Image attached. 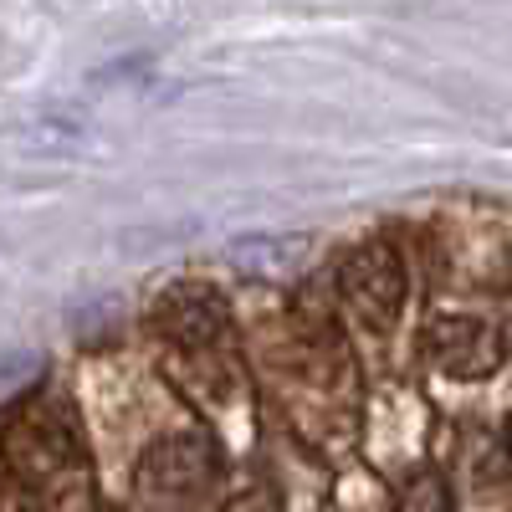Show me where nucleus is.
<instances>
[{
    "label": "nucleus",
    "mask_w": 512,
    "mask_h": 512,
    "mask_svg": "<svg viewBox=\"0 0 512 512\" xmlns=\"http://www.w3.org/2000/svg\"><path fill=\"white\" fill-rule=\"evenodd\" d=\"M0 456H6V472L21 487H52V482H62L72 466L82 461L77 425L62 410V400H41V405L21 410L11 420V431L0 436Z\"/></svg>",
    "instance_id": "obj_1"
},
{
    "label": "nucleus",
    "mask_w": 512,
    "mask_h": 512,
    "mask_svg": "<svg viewBox=\"0 0 512 512\" xmlns=\"http://www.w3.org/2000/svg\"><path fill=\"white\" fill-rule=\"evenodd\" d=\"M221 482V451L210 436H164L139 456V492L154 507H190Z\"/></svg>",
    "instance_id": "obj_2"
},
{
    "label": "nucleus",
    "mask_w": 512,
    "mask_h": 512,
    "mask_svg": "<svg viewBox=\"0 0 512 512\" xmlns=\"http://www.w3.org/2000/svg\"><path fill=\"white\" fill-rule=\"evenodd\" d=\"M420 359L431 364L446 379H492L507 359L502 333L482 318H466V313H441L420 328Z\"/></svg>",
    "instance_id": "obj_3"
},
{
    "label": "nucleus",
    "mask_w": 512,
    "mask_h": 512,
    "mask_svg": "<svg viewBox=\"0 0 512 512\" xmlns=\"http://www.w3.org/2000/svg\"><path fill=\"white\" fill-rule=\"evenodd\" d=\"M338 292L344 303L369 323V328H390L405 308V262L390 241H364L338 262Z\"/></svg>",
    "instance_id": "obj_4"
},
{
    "label": "nucleus",
    "mask_w": 512,
    "mask_h": 512,
    "mask_svg": "<svg viewBox=\"0 0 512 512\" xmlns=\"http://www.w3.org/2000/svg\"><path fill=\"white\" fill-rule=\"evenodd\" d=\"M154 328L169 338V344H180V349H210V344H221L226 328H231V308H226V297L216 287H205V282H175L159 303H154Z\"/></svg>",
    "instance_id": "obj_5"
},
{
    "label": "nucleus",
    "mask_w": 512,
    "mask_h": 512,
    "mask_svg": "<svg viewBox=\"0 0 512 512\" xmlns=\"http://www.w3.org/2000/svg\"><path fill=\"white\" fill-rule=\"evenodd\" d=\"M308 251V236H251L241 246H231V262L246 267L251 277H277V272H292Z\"/></svg>",
    "instance_id": "obj_6"
},
{
    "label": "nucleus",
    "mask_w": 512,
    "mask_h": 512,
    "mask_svg": "<svg viewBox=\"0 0 512 512\" xmlns=\"http://www.w3.org/2000/svg\"><path fill=\"white\" fill-rule=\"evenodd\" d=\"M400 512H451V487L441 472H415L400 492Z\"/></svg>",
    "instance_id": "obj_7"
},
{
    "label": "nucleus",
    "mask_w": 512,
    "mask_h": 512,
    "mask_svg": "<svg viewBox=\"0 0 512 512\" xmlns=\"http://www.w3.org/2000/svg\"><path fill=\"white\" fill-rule=\"evenodd\" d=\"M36 354H16V359H0V395H11V390H21L26 379H36Z\"/></svg>",
    "instance_id": "obj_8"
},
{
    "label": "nucleus",
    "mask_w": 512,
    "mask_h": 512,
    "mask_svg": "<svg viewBox=\"0 0 512 512\" xmlns=\"http://www.w3.org/2000/svg\"><path fill=\"white\" fill-rule=\"evenodd\" d=\"M507 446H512V420H507Z\"/></svg>",
    "instance_id": "obj_9"
}]
</instances>
